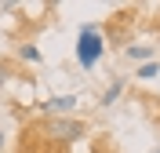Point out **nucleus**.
<instances>
[{
    "label": "nucleus",
    "instance_id": "f257e3e1",
    "mask_svg": "<svg viewBox=\"0 0 160 153\" xmlns=\"http://www.w3.org/2000/svg\"><path fill=\"white\" fill-rule=\"evenodd\" d=\"M40 131L48 135L55 146H73V142H80L88 135V124L80 120V117H48V120L40 124Z\"/></svg>",
    "mask_w": 160,
    "mask_h": 153
},
{
    "label": "nucleus",
    "instance_id": "f03ea898",
    "mask_svg": "<svg viewBox=\"0 0 160 153\" xmlns=\"http://www.w3.org/2000/svg\"><path fill=\"white\" fill-rule=\"evenodd\" d=\"M106 55V40H102V29L98 26H80V37H77V66L80 69H95Z\"/></svg>",
    "mask_w": 160,
    "mask_h": 153
},
{
    "label": "nucleus",
    "instance_id": "7ed1b4c3",
    "mask_svg": "<svg viewBox=\"0 0 160 153\" xmlns=\"http://www.w3.org/2000/svg\"><path fill=\"white\" fill-rule=\"evenodd\" d=\"M77 95H55V99L40 102V110L48 113V117H73V110H77Z\"/></svg>",
    "mask_w": 160,
    "mask_h": 153
},
{
    "label": "nucleus",
    "instance_id": "20e7f679",
    "mask_svg": "<svg viewBox=\"0 0 160 153\" xmlns=\"http://www.w3.org/2000/svg\"><path fill=\"white\" fill-rule=\"evenodd\" d=\"M124 55L135 59V62H153V44H128Z\"/></svg>",
    "mask_w": 160,
    "mask_h": 153
},
{
    "label": "nucleus",
    "instance_id": "39448f33",
    "mask_svg": "<svg viewBox=\"0 0 160 153\" xmlns=\"http://www.w3.org/2000/svg\"><path fill=\"white\" fill-rule=\"evenodd\" d=\"M120 95H124V80H113L109 88H106V95H102V106H113Z\"/></svg>",
    "mask_w": 160,
    "mask_h": 153
},
{
    "label": "nucleus",
    "instance_id": "423d86ee",
    "mask_svg": "<svg viewBox=\"0 0 160 153\" xmlns=\"http://www.w3.org/2000/svg\"><path fill=\"white\" fill-rule=\"evenodd\" d=\"M18 59L37 66V62H40V48H37V44H22V48H18Z\"/></svg>",
    "mask_w": 160,
    "mask_h": 153
},
{
    "label": "nucleus",
    "instance_id": "0eeeda50",
    "mask_svg": "<svg viewBox=\"0 0 160 153\" xmlns=\"http://www.w3.org/2000/svg\"><path fill=\"white\" fill-rule=\"evenodd\" d=\"M157 73H160V62H142V66H138V73H135V77H138V80H153Z\"/></svg>",
    "mask_w": 160,
    "mask_h": 153
},
{
    "label": "nucleus",
    "instance_id": "6e6552de",
    "mask_svg": "<svg viewBox=\"0 0 160 153\" xmlns=\"http://www.w3.org/2000/svg\"><path fill=\"white\" fill-rule=\"evenodd\" d=\"M8 80H11V66H8V62H0V88H4Z\"/></svg>",
    "mask_w": 160,
    "mask_h": 153
},
{
    "label": "nucleus",
    "instance_id": "1a4fd4ad",
    "mask_svg": "<svg viewBox=\"0 0 160 153\" xmlns=\"http://www.w3.org/2000/svg\"><path fill=\"white\" fill-rule=\"evenodd\" d=\"M0 153H4V131H0Z\"/></svg>",
    "mask_w": 160,
    "mask_h": 153
},
{
    "label": "nucleus",
    "instance_id": "9d476101",
    "mask_svg": "<svg viewBox=\"0 0 160 153\" xmlns=\"http://www.w3.org/2000/svg\"><path fill=\"white\" fill-rule=\"evenodd\" d=\"M153 153H160V150H153Z\"/></svg>",
    "mask_w": 160,
    "mask_h": 153
}]
</instances>
